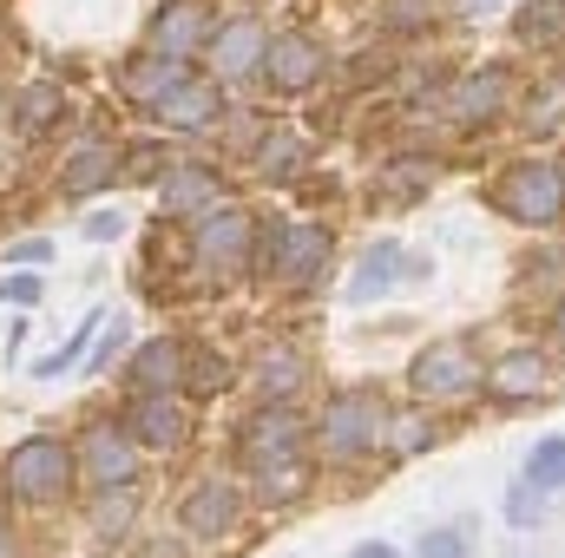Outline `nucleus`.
I'll return each mask as SVG.
<instances>
[{
	"label": "nucleus",
	"mask_w": 565,
	"mask_h": 558,
	"mask_svg": "<svg viewBox=\"0 0 565 558\" xmlns=\"http://www.w3.org/2000/svg\"><path fill=\"white\" fill-rule=\"evenodd\" d=\"M388 395L375 382H335L316 408H309V453L322 473H355V466H382V427H388Z\"/></svg>",
	"instance_id": "obj_1"
},
{
	"label": "nucleus",
	"mask_w": 565,
	"mask_h": 558,
	"mask_svg": "<svg viewBox=\"0 0 565 558\" xmlns=\"http://www.w3.org/2000/svg\"><path fill=\"white\" fill-rule=\"evenodd\" d=\"M0 500L7 513H66L79 500L73 440L60 427H33L0 453Z\"/></svg>",
	"instance_id": "obj_2"
},
{
	"label": "nucleus",
	"mask_w": 565,
	"mask_h": 558,
	"mask_svg": "<svg viewBox=\"0 0 565 558\" xmlns=\"http://www.w3.org/2000/svg\"><path fill=\"white\" fill-rule=\"evenodd\" d=\"M250 526V493L231 466H198L184 473V486L171 493V533L191 552H217Z\"/></svg>",
	"instance_id": "obj_3"
},
{
	"label": "nucleus",
	"mask_w": 565,
	"mask_h": 558,
	"mask_svg": "<svg viewBox=\"0 0 565 558\" xmlns=\"http://www.w3.org/2000/svg\"><path fill=\"white\" fill-rule=\"evenodd\" d=\"M335 257H342L335 224H322V217H270V224H257V264L250 270L270 277L277 289L309 296V289L329 282Z\"/></svg>",
	"instance_id": "obj_4"
},
{
	"label": "nucleus",
	"mask_w": 565,
	"mask_h": 558,
	"mask_svg": "<svg viewBox=\"0 0 565 558\" xmlns=\"http://www.w3.org/2000/svg\"><path fill=\"white\" fill-rule=\"evenodd\" d=\"M487 211H500L507 224H520V230H533V237H553V230L565 224L559 158H546V151L507 158V164L487 178Z\"/></svg>",
	"instance_id": "obj_5"
},
{
	"label": "nucleus",
	"mask_w": 565,
	"mask_h": 558,
	"mask_svg": "<svg viewBox=\"0 0 565 558\" xmlns=\"http://www.w3.org/2000/svg\"><path fill=\"white\" fill-rule=\"evenodd\" d=\"M480 375H487V355L473 335H434L408 355L402 382H408V401L422 408H460L480 395Z\"/></svg>",
	"instance_id": "obj_6"
},
{
	"label": "nucleus",
	"mask_w": 565,
	"mask_h": 558,
	"mask_svg": "<svg viewBox=\"0 0 565 558\" xmlns=\"http://www.w3.org/2000/svg\"><path fill=\"white\" fill-rule=\"evenodd\" d=\"M66 440H73L79 493H126V486H145V466H151V460L126 440V427L113 415H86Z\"/></svg>",
	"instance_id": "obj_7"
},
{
	"label": "nucleus",
	"mask_w": 565,
	"mask_h": 558,
	"mask_svg": "<svg viewBox=\"0 0 565 558\" xmlns=\"http://www.w3.org/2000/svg\"><path fill=\"white\" fill-rule=\"evenodd\" d=\"M113 420L126 427V440L145 460H184L198 440V408L184 395H119Z\"/></svg>",
	"instance_id": "obj_8"
},
{
	"label": "nucleus",
	"mask_w": 565,
	"mask_h": 558,
	"mask_svg": "<svg viewBox=\"0 0 565 558\" xmlns=\"http://www.w3.org/2000/svg\"><path fill=\"white\" fill-rule=\"evenodd\" d=\"M184 230H191V264H198L204 277H237V270L257 264V211L237 204V197L211 204V211L191 217Z\"/></svg>",
	"instance_id": "obj_9"
},
{
	"label": "nucleus",
	"mask_w": 565,
	"mask_h": 558,
	"mask_svg": "<svg viewBox=\"0 0 565 558\" xmlns=\"http://www.w3.org/2000/svg\"><path fill=\"white\" fill-rule=\"evenodd\" d=\"M309 447V408L289 401H250L244 415L231 420V473L277 460V453H302Z\"/></svg>",
	"instance_id": "obj_10"
},
{
	"label": "nucleus",
	"mask_w": 565,
	"mask_h": 558,
	"mask_svg": "<svg viewBox=\"0 0 565 558\" xmlns=\"http://www.w3.org/2000/svg\"><path fill=\"white\" fill-rule=\"evenodd\" d=\"M440 106H447L454 132L480 139V132H493L500 119H513V106H520V73H513V66H473L467 79H454V86L440 93Z\"/></svg>",
	"instance_id": "obj_11"
},
{
	"label": "nucleus",
	"mask_w": 565,
	"mask_h": 558,
	"mask_svg": "<svg viewBox=\"0 0 565 558\" xmlns=\"http://www.w3.org/2000/svg\"><path fill=\"white\" fill-rule=\"evenodd\" d=\"M257 79L270 99H302L329 79V46L309 26H282V33H270V46L257 60Z\"/></svg>",
	"instance_id": "obj_12"
},
{
	"label": "nucleus",
	"mask_w": 565,
	"mask_h": 558,
	"mask_svg": "<svg viewBox=\"0 0 565 558\" xmlns=\"http://www.w3.org/2000/svg\"><path fill=\"white\" fill-rule=\"evenodd\" d=\"M224 197H231V178H224V164H211V158H171V164L151 178V204H158L164 224H191V217H204V211L224 204Z\"/></svg>",
	"instance_id": "obj_13"
},
{
	"label": "nucleus",
	"mask_w": 565,
	"mask_h": 558,
	"mask_svg": "<svg viewBox=\"0 0 565 558\" xmlns=\"http://www.w3.org/2000/svg\"><path fill=\"white\" fill-rule=\"evenodd\" d=\"M480 395L493 408H526V401H553V348L540 342H513L500 355H487Z\"/></svg>",
	"instance_id": "obj_14"
},
{
	"label": "nucleus",
	"mask_w": 565,
	"mask_h": 558,
	"mask_svg": "<svg viewBox=\"0 0 565 558\" xmlns=\"http://www.w3.org/2000/svg\"><path fill=\"white\" fill-rule=\"evenodd\" d=\"M237 382H250V401H289L302 408V395L316 388V355L302 342H264L250 362H237Z\"/></svg>",
	"instance_id": "obj_15"
},
{
	"label": "nucleus",
	"mask_w": 565,
	"mask_h": 558,
	"mask_svg": "<svg viewBox=\"0 0 565 558\" xmlns=\"http://www.w3.org/2000/svg\"><path fill=\"white\" fill-rule=\"evenodd\" d=\"M224 112H231V106H224V86H217L211 73H198V66H191L164 99H151V106H145V119H151L158 132H178V139L217 132V126H224Z\"/></svg>",
	"instance_id": "obj_16"
},
{
	"label": "nucleus",
	"mask_w": 565,
	"mask_h": 558,
	"mask_svg": "<svg viewBox=\"0 0 565 558\" xmlns=\"http://www.w3.org/2000/svg\"><path fill=\"white\" fill-rule=\"evenodd\" d=\"M237 480H244V493H250V513H296V506L322 486V466H316V453L302 447V453H277V460L244 466Z\"/></svg>",
	"instance_id": "obj_17"
},
{
	"label": "nucleus",
	"mask_w": 565,
	"mask_h": 558,
	"mask_svg": "<svg viewBox=\"0 0 565 558\" xmlns=\"http://www.w3.org/2000/svg\"><path fill=\"white\" fill-rule=\"evenodd\" d=\"M264 46H270L264 13H224V20L211 26V40H204L198 60H204V73H211L217 86H237V79H257Z\"/></svg>",
	"instance_id": "obj_18"
},
{
	"label": "nucleus",
	"mask_w": 565,
	"mask_h": 558,
	"mask_svg": "<svg viewBox=\"0 0 565 558\" xmlns=\"http://www.w3.org/2000/svg\"><path fill=\"white\" fill-rule=\"evenodd\" d=\"M119 158H126V139H113V132L73 139V151L60 158L53 191H60L66 204H99L106 191H119Z\"/></svg>",
	"instance_id": "obj_19"
},
{
	"label": "nucleus",
	"mask_w": 565,
	"mask_h": 558,
	"mask_svg": "<svg viewBox=\"0 0 565 558\" xmlns=\"http://www.w3.org/2000/svg\"><path fill=\"white\" fill-rule=\"evenodd\" d=\"M79 526H86V546L106 558L132 552V539L145 533V486H126V493H79Z\"/></svg>",
	"instance_id": "obj_20"
},
{
	"label": "nucleus",
	"mask_w": 565,
	"mask_h": 558,
	"mask_svg": "<svg viewBox=\"0 0 565 558\" xmlns=\"http://www.w3.org/2000/svg\"><path fill=\"white\" fill-rule=\"evenodd\" d=\"M184 355H191V342L184 335H145L126 348V362H119V382H126V395H184Z\"/></svg>",
	"instance_id": "obj_21"
},
{
	"label": "nucleus",
	"mask_w": 565,
	"mask_h": 558,
	"mask_svg": "<svg viewBox=\"0 0 565 558\" xmlns=\"http://www.w3.org/2000/svg\"><path fill=\"white\" fill-rule=\"evenodd\" d=\"M211 26H217V7H211V0H158V13H151V26H145V46L198 66Z\"/></svg>",
	"instance_id": "obj_22"
},
{
	"label": "nucleus",
	"mask_w": 565,
	"mask_h": 558,
	"mask_svg": "<svg viewBox=\"0 0 565 558\" xmlns=\"http://www.w3.org/2000/svg\"><path fill=\"white\" fill-rule=\"evenodd\" d=\"M244 158H250V171L264 178V191H289V184H302V178L316 171V139L296 132V126H264Z\"/></svg>",
	"instance_id": "obj_23"
},
{
	"label": "nucleus",
	"mask_w": 565,
	"mask_h": 558,
	"mask_svg": "<svg viewBox=\"0 0 565 558\" xmlns=\"http://www.w3.org/2000/svg\"><path fill=\"white\" fill-rule=\"evenodd\" d=\"M402 257H408V244H402V237H369V244H362V257L349 264V282H342V302H349V309L388 302V296L402 289Z\"/></svg>",
	"instance_id": "obj_24"
},
{
	"label": "nucleus",
	"mask_w": 565,
	"mask_h": 558,
	"mask_svg": "<svg viewBox=\"0 0 565 558\" xmlns=\"http://www.w3.org/2000/svg\"><path fill=\"white\" fill-rule=\"evenodd\" d=\"M66 119H73V99H66L60 79H26V86L7 99V126L26 144H46L53 132H66Z\"/></svg>",
	"instance_id": "obj_25"
},
{
	"label": "nucleus",
	"mask_w": 565,
	"mask_h": 558,
	"mask_svg": "<svg viewBox=\"0 0 565 558\" xmlns=\"http://www.w3.org/2000/svg\"><path fill=\"white\" fill-rule=\"evenodd\" d=\"M440 440H447V420H440V408L402 401V408H388V427H382V466H408V460H427Z\"/></svg>",
	"instance_id": "obj_26"
},
{
	"label": "nucleus",
	"mask_w": 565,
	"mask_h": 558,
	"mask_svg": "<svg viewBox=\"0 0 565 558\" xmlns=\"http://www.w3.org/2000/svg\"><path fill=\"white\" fill-rule=\"evenodd\" d=\"M191 73V60H171V53H126V66H119V93H126V106H151V99H164L178 79Z\"/></svg>",
	"instance_id": "obj_27"
},
{
	"label": "nucleus",
	"mask_w": 565,
	"mask_h": 558,
	"mask_svg": "<svg viewBox=\"0 0 565 558\" xmlns=\"http://www.w3.org/2000/svg\"><path fill=\"white\" fill-rule=\"evenodd\" d=\"M513 119H520V139H526V144L559 139V132H565V73H553V79H533V86L520 93Z\"/></svg>",
	"instance_id": "obj_28"
},
{
	"label": "nucleus",
	"mask_w": 565,
	"mask_h": 558,
	"mask_svg": "<svg viewBox=\"0 0 565 558\" xmlns=\"http://www.w3.org/2000/svg\"><path fill=\"white\" fill-rule=\"evenodd\" d=\"M231 388H237V362L224 348H211V342H191V355H184V401L198 408V401H217Z\"/></svg>",
	"instance_id": "obj_29"
},
{
	"label": "nucleus",
	"mask_w": 565,
	"mask_h": 558,
	"mask_svg": "<svg viewBox=\"0 0 565 558\" xmlns=\"http://www.w3.org/2000/svg\"><path fill=\"white\" fill-rule=\"evenodd\" d=\"M408 558H480V519L473 513H454V519H434L408 539Z\"/></svg>",
	"instance_id": "obj_30"
},
{
	"label": "nucleus",
	"mask_w": 565,
	"mask_h": 558,
	"mask_svg": "<svg viewBox=\"0 0 565 558\" xmlns=\"http://www.w3.org/2000/svg\"><path fill=\"white\" fill-rule=\"evenodd\" d=\"M500 526H507V533H546V526H553V500L513 473V480L500 486Z\"/></svg>",
	"instance_id": "obj_31"
},
{
	"label": "nucleus",
	"mask_w": 565,
	"mask_h": 558,
	"mask_svg": "<svg viewBox=\"0 0 565 558\" xmlns=\"http://www.w3.org/2000/svg\"><path fill=\"white\" fill-rule=\"evenodd\" d=\"M520 480H526V486H540V493L559 506V500H565V433H540V440L526 447Z\"/></svg>",
	"instance_id": "obj_32"
},
{
	"label": "nucleus",
	"mask_w": 565,
	"mask_h": 558,
	"mask_svg": "<svg viewBox=\"0 0 565 558\" xmlns=\"http://www.w3.org/2000/svg\"><path fill=\"white\" fill-rule=\"evenodd\" d=\"M126 348H132V315L126 309H106V322H99V335L86 348V375H119Z\"/></svg>",
	"instance_id": "obj_33"
},
{
	"label": "nucleus",
	"mask_w": 565,
	"mask_h": 558,
	"mask_svg": "<svg viewBox=\"0 0 565 558\" xmlns=\"http://www.w3.org/2000/svg\"><path fill=\"white\" fill-rule=\"evenodd\" d=\"M513 40L520 46H559L565 40V0H526L513 13Z\"/></svg>",
	"instance_id": "obj_34"
},
{
	"label": "nucleus",
	"mask_w": 565,
	"mask_h": 558,
	"mask_svg": "<svg viewBox=\"0 0 565 558\" xmlns=\"http://www.w3.org/2000/svg\"><path fill=\"white\" fill-rule=\"evenodd\" d=\"M178 151L164 139H126V158H119V184H151Z\"/></svg>",
	"instance_id": "obj_35"
},
{
	"label": "nucleus",
	"mask_w": 565,
	"mask_h": 558,
	"mask_svg": "<svg viewBox=\"0 0 565 558\" xmlns=\"http://www.w3.org/2000/svg\"><path fill=\"white\" fill-rule=\"evenodd\" d=\"M46 264H60V244H53L46 230H33V237H13V244H0V270H40V277H46Z\"/></svg>",
	"instance_id": "obj_36"
},
{
	"label": "nucleus",
	"mask_w": 565,
	"mask_h": 558,
	"mask_svg": "<svg viewBox=\"0 0 565 558\" xmlns=\"http://www.w3.org/2000/svg\"><path fill=\"white\" fill-rule=\"evenodd\" d=\"M427 184H434V171L427 164H408V158H395L382 171V197L388 204H415V197H427Z\"/></svg>",
	"instance_id": "obj_37"
},
{
	"label": "nucleus",
	"mask_w": 565,
	"mask_h": 558,
	"mask_svg": "<svg viewBox=\"0 0 565 558\" xmlns=\"http://www.w3.org/2000/svg\"><path fill=\"white\" fill-rule=\"evenodd\" d=\"M40 302H46L40 270H0V309H40Z\"/></svg>",
	"instance_id": "obj_38"
},
{
	"label": "nucleus",
	"mask_w": 565,
	"mask_h": 558,
	"mask_svg": "<svg viewBox=\"0 0 565 558\" xmlns=\"http://www.w3.org/2000/svg\"><path fill=\"white\" fill-rule=\"evenodd\" d=\"M126 230H132V217H126L119 204H106V197H99V211L79 217V237H86V244H119Z\"/></svg>",
	"instance_id": "obj_39"
},
{
	"label": "nucleus",
	"mask_w": 565,
	"mask_h": 558,
	"mask_svg": "<svg viewBox=\"0 0 565 558\" xmlns=\"http://www.w3.org/2000/svg\"><path fill=\"white\" fill-rule=\"evenodd\" d=\"M132 558H198V552L164 526V533H139V539H132Z\"/></svg>",
	"instance_id": "obj_40"
},
{
	"label": "nucleus",
	"mask_w": 565,
	"mask_h": 558,
	"mask_svg": "<svg viewBox=\"0 0 565 558\" xmlns=\"http://www.w3.org/2000/svg\"><path fill=\"white\" fill-rule=\"evenodd\" d=\"M342 558H408V546H402V539H382V533H375V539H355V546H349Z\"/></svg>",
	"instance_id": "obj_41"
},
{
	"label": "nucleus",
	"mask_w": 565,
	"mask_h": 558,
	"mask_svg": "<svg viewBox=\"0 0 565 558\" xmlns=\"http://www.w3.org/2000/svg\"><path fill=\"white\" fill-rule=\"evenodd\" d=\"M546 342H553V355H565V289L546 302Z\"/></svg>",
	"instance_id": "obj_42"
},
{
	"label": "nucleus",
	"mask_w": 565,
	"mask_h": 558,
	"mask_svg": "<svg viewBox=\"0 0 565 558\" xmlns=\"http://www.w3.org/2000/svg\"><path fill=\"white\" fill-rule=\"evenodd\" d=\"M0 558H26L20 552V526H13V513L0 506Z\"/></svg>",
	"instance_id": "obj_43"
},
{
	"label": "nucleus",
	"mask_w": 565,
	"mask_h": 558,
	"mask_svg": "<svg viewBox=\"0 0 565 558\" xmlns=\"http://www.w3.org/2000/svg\"><path fill=\"white\" fill-rule=\"evenodd\" d=\"M7 99H13V86H7V79H0V126H7Z\"/></svg>",
	"instance_id": "obj_44"
},
{
	"label": "nucleus",
	"mask_w": 565,
	"mask_h": 558,
	"mask_svg": "<svg viewBox=\"0 0 565 558\" xmlns=\"http://www.w3.org/2000/svg\"><path fill=\"white\" fill-rule=\"evenodd\" d=\"M559 178H565V151H559Z\"/></svg>",
	"instance_id": "obj_45"
}]
</instances>
